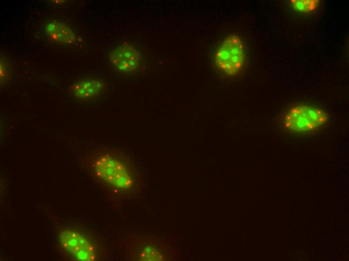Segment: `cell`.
Listing matches in <instances>:
<instances>
[{
	"label": "cell",
	"instance_id": "6da1fadb",
	"mask_svg": "<svg viewBox=\"0 0 349 261\" xmlns=\"http://www.w3.org/2000/svg\"><path fill=\"white\" fill-rule=\"evenodd\" d=\"M104 59L118 79L123 82L149 80L158 66L154 50L138 38L122 37L111 42L104 50Z\"/></svg>",
	"mask_w": 349,
	"mask_h": 261
},
{
	"label": "cell",
	"instance_id": "7a4b0ae2",
	"mask_svg": "<svg viewBox=\"0 0 349 261\" xmlns=\"http://www.w3.org/2000/svg\"><path fill=\"white\" fill-rule=\"evenodd\" d=\"M69 91L77 103L84 108L90 109L112 101L116 89L104 74L89 71L80 74L72 83Z\"/></svg>",
	"mask_w": 349,
	"mask_h": 261
},
{
	"label": "cell",
	"instance_id": "3957f363",
	"mask_svg": "<svg viewBox=\"0 0 349 261\" xmlns=\"http://www.w3.org/2000/svg\"><path fill=\"white\" fill-rule=\"evenodd\" d=\"M93 168L100 180L117 191L127 192L135 187V179L130 167L114 156L100 155L94 161Z\"/></svg>",
	"mask_w": 349,
	"mask_h": 261
},
{
	"label": "cell",
	"instance_id": "277c9868",
	"mask_svg": "<svg viewBox=\"0 0 349 261\" xmlns=\"http://www.w3.org/2000/svg\"><path fill=\"white\" fill-rule=\"evenodd\" d=\"M245 52L243 41L237 34L224 39L215 54V63L219 70L230 76L239 74L245 64Z\"/></svg>",
	"mask_w": 349,
	"mask_h": 261
},
{
	"label": "cell",
	"instance_id": "5b68a950",
	"mask_svg": "<svg viewBox=\"0 0 349 261\" xmlns=\"http://www.w3.org/2000/svg\"><path fill=\"white\" fill-rule=\"evenodd\" d=\"M328 120L327 113L320 108L305 104L291 107L284 117L285 128L292 132L304 133L319 128Z\"/></svg>",
	"mask_w": 349,
	"mask_h": 261
},
{
	"label": "cell",
	"instance_id": "8992f818",
	"mask_svg": "<svg viewBox=\"0 0 349 261\" xmlns=\"http://www.w3.org/2000/svg\"><path fill=\"white\" fill-rule=\"evenodd\" d=\"M58 238L62 247L74 259L81 261H93L97 259L94 244L82 233L66 229L59 233Z\"/></svg>",
	"mask_w": 349,
	"mask_h": 261
},
{
	"label": "cell",
	"instance_id": "52a82bcc",
	"mask_svg": "<svg viewBox=\"0 0 349 261\" xmlns=\"http://www.w3.org/2000/svg\"><path fill=\"white\" fill-rule=\"evenodd\" d=\"M46 32L51 41L59 44L71 45L77 39L76 34L70 27L55 21L47 25Z\"/></svg>",
	"mask_w": 349,
	"mask_h": 261
},
{
	"label": "cell",
	"instance_id": "ba28073f",
	"mask_svg": "<svg viewBox=\"0 0 349 261\" xmlns=\"http://www.w3.org/2000/svg\"><path fill=\"white\" fill-rule=\"evenodd\" d=\"M289 6L299 13L309 14L315 11L320 5L319 0H290Z\"/></svg>",
	"mask_w": 349,
	"mask_h": 261
},
{
	"label": "cell",
	"instance_id": "9c48e42d",
	"mask_svg": "<svg viewBox=\"0 0 349 261\" xmlns=\"http://www.w3.org/2000/svg\"><path fill=\"white\" fill-rule=\"evenodd\" d=\"M137 251V258L140 260H159L161 258L158 250L150 245H146Z\"/></svg>",
	"mask_w": 349,
	"mask_h": 261
}]
</instances>
